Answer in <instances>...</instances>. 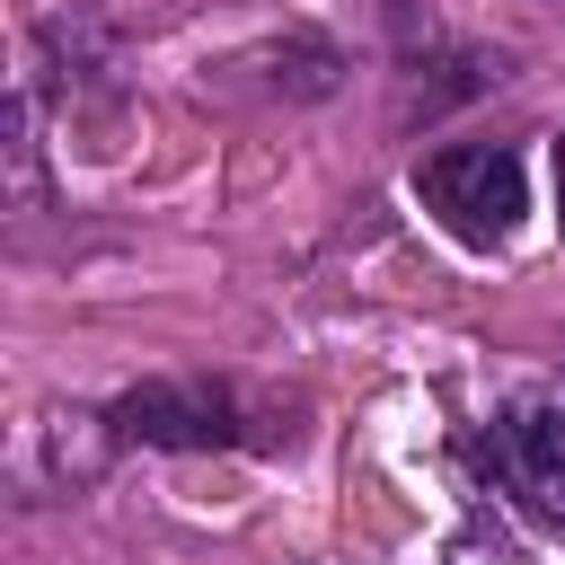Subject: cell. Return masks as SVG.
Listing matches in <instances>:
<instances>
[{"instance_id": "8992f818", "label": "cell", "mask_w": 565, "mask_h": 565, "mask_svg": "<svg viewBox=\"0 0 565 565\" xmlns=\"http://www.w3.org/2000/svg\"><path fill=\"white\" fill-rule=\"evenodd\" d=\"M441 565H530V547H521L494 512H468V521H459V539L441 547Z\"/></svg>"}, {"instance_id": "52a82bcc", "label": "cell", "mask_w": 565, "mask_h": 565, "mask_svg": "<svg viewBox=\"0 0 565 565\" xmlns=\"http://www.w3.org/2000/svg\"><path fill=\"white\" fill-rule=\"evenodd\" d=\"M556 203H565V141H556Z\"/></svg>"}, {"instance_id": "277c9868", "label": "cell", "mask_w": 565, "mask_h": 565, "mask_svg": "<svg viewBox=\"0 0 565 565\" xmlns=\"http://www.w3.org/2000/svg\"><path fill=\"white\" fill-rule=\"evenodd\" d=\"M35 441H44V459H53V486L71 494V486H88L124 441H115V424H106V406L88 415V406H44L35 415Z\"/></svg>"}, {"instance_id": "5b68a950", "label": "cell", "mask_w": 565, "mask_h": 565, "mask_svg": "<svg viewBox=\"0 0 565 565\" xmlns=\"http://www.w3.org/2000/svg\"><path fill=\"white\" fill-rule=\"evenodd\" d=\"M265 62H274V88H282V97H335V88H344V53H335L327 35H282Z\"/></svg>"}, {"instance_id": "3957f363", "label": "cell", "mask_w": 565, "mask_h": 565, "mask_svg": "<svg viewBox=\"0 0 565 565\" xmlns=\"http://www.w3.org/2000/svg\"><path fill=\"white\" fill-rule=\"evenodd\" d=\"M477 459L539 512L565 530V406L556 397H512L494 406V424L477 433Z\"/></svg>"}, {"instance_id": "6da1fadb", "label": "cell", "mask_w": 565, "mask_h": 565, "mask_svg": "<svg viewBox=\"0 0 565 565\" xmlns=\"http://www.w3.org/2000/svg\"><path fill=\"white\" fill-rule=\"evenodd\" d=\"M415 203L459 247H503L530 212V168L512 141H441L415 159Z\"/></svg>"}, {"instance_id": "7a4b0ae2", "label": "cell", "mask_w": 565, "mask_h": 565, "mask_svg": "<svg viewBox=\"0 0 565 565\" xmlns=\"http://www.w3.org/2000/svg\"><path fill=\"white\" fill-rule=\"evenodd\" d=\"M106 424H115V441H132V450H177V459H194V450H247L256 433V415H247V397L230 388V380H141V388H124L115 406H106Z\"/></svg>"}]
</instances>
